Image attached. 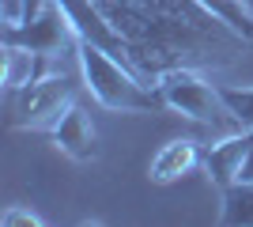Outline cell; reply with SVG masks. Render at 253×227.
Masks as SVG:
<instances>
[{"instance_id": "1", "label": "cell", "mask_w": 253, "mask_h": 227, "mask_svg": "<svg viewBox=\"0 0 253 227\" xmlns=\"http://www.w3.org/2000/svg\"><path fill=\"white\" fill-rule=\"evenodd\" d=\"M128 42V65L155 84L167 68L231 65L246 38L204 0H95Z\"/></svg>"}, {"instance_id": "2", "label": "cell", "mask_w": 253, "mask_h": 227, "mask_svg": "<svg viewBox=\"0 0 253 227\" xmlns=\"http://www.w3.org/2000/svg\"><path fill=\"white\" fill-rule=\"evenodd\" d=\"M76 65H80L87 95L98 106L114 110V114H159V110H167L159 87L148 84L125 57L110 53L102 45L76 38Z\"/></svg>"}, {"instance_id": "3", "label": "cell", "mask_w": 253, "mask_h": 227, "mask_svg": "<svg viewBox=\"0 0 253 227\" xmlns=\"http://www.w3.org/2000/svg\"><path fill=\"white\" fill-rule=\"evenodd\" d=\"M155 87H159V95H163V102H167V110L197 121V125H208V129H219V133L227 129V125H238L231 106L223 102V91L204 80L201 68H193V65L167 68V72L155 80ZM238 129H242V125H238Z\"/></svg>"}, {"instance_id": "4", "label": "cell", "mask_w": 253, "mask_h": 227, "mask_svg": "<svg viewBox=\"0 0 253 227\" xmlns=\"http://www.w3.org/2000/svg\"><path fill=\"white\" fill-rule=\"evenodd\" d=\"M11 118L8 129H53L57 118L76 102V84L61 65L49 68L45 76L31 80L27 87L11 91Z\"/></svg>"}, {"instance_id": "5", "label": "cell", "mask_w": 253, "mask_h": 227, "mask_svg": "<svg viewBox=\"0 0 253 227\" xmlns=\"http://www.w3.org/2000/svg\"><path fill=\"white\" fill-rule=\"evenodd\" d=\"M4 42H19V45H31L34 53H45V57H57L61 61V49L64 45H76V31L64 8L57 0H45V8L38 15L23 23V27H11L4 31Z\"/></svg>"}, {"instance_id": "6", "label": "cell", "mask_w": 253, "mask_h": 227, "mask_svg": "<svg viewBox=\"0 0 253 227\" xmlns=\"http://www.w3.org/2000/svg\"><path fill=\"white\" fill-rule=\"evenodd\" d=\"M253 148V129H234V133H223L219 140L204 144L201 151V167L208 174V182L215 189H231L234 182H242V167H246V155Z\"/></svg>"}, {"instance_id": "7", "label": "cell", "mask_w": 253, "mask_h": 227, "mask_svg": "<svg viewBox=\"0 0 253 227\" xmlns=\"http://www.w3.org/2000/svg\"><path fill=\"white\" fill-rule=\"evenodd\" d=\"M57 4L64 8L76 38H87V42H95V45H102V49H110V53L128 61V42L121 38V31L114 23L106 19V11L98 8L95 0H57Z\"/></svg>"}, {"instance_id": "8", "label": "cell", "mask_w": 253, "mask_h": 227, "mask_svg": "<svg viewBox=\"0 0 253 227\" xmlns=\"http://www.w3.org/2000/svg\"><path fill=\"white\" fill-rule=\"evenodd\" d=\"M49 133H53V148L61 155H68L72 163L98 159V133H95V125H91V118H87V110L80 102H72L64 110Z\"/></svg>"}, {"instance_id": "9", "label": "cell", "mask_w": 253, "mask_h": 227, "mask_svg": "<svg viewBox=\"0 0 253 227\" xmlns=\"http://www.w3.org/2000/svg\"><path fill=\"white\" fill-rule=\"evenodd\" d=\"M201 151L204 148L197 140H189V136H174V140H167L163 148L155 151V159H151V167H148V178L155 185L178 182V178H185L193 167H201Z\"/></svg>"}, {"instance_id": "10", "label": "cell", "mask_w": 253, "mask_h": 227, "mask_svg": "<svg viewBox=\"0 0 253 227\" xmlns=\"http://www.w3.org/2000/svg\"><path fill=\"white\" fill-rule=\"evenodd\" d=\"M49 68H57V57L34 53L31 45H19V42H4V91L8 95L27 87L38 76H45Z\"/></svg>"}, {"instance_id": "11", "label": "cell", "mask_w": 253, "mask_h": 227, "mask_svg": "<svg viewBox=\"0 0 253 227\" xmlns=\"http://www.w3.org/2000/svg\"><path fill=\"white\" fill-rule=\"evenodd\" d=\"M219 224H227V227H253V182H234L231 189H223Z\"/></svg>"}, {"instance_id": "12", "label": "cell", "mask_w": 253, "mask_h": 227, "mask_svg": "<svg viewBox=\"0 0 253 227\" xmlns=\"http://www.w3.org/2000/svg\"><path fill=\"white\" fill-rule=\"evenodd\" d=\"M219 91H223V102L231 106L234 121L242 129H253V84H227Z\"/></svg>"}, {"instance_id": "13", "label": "cell", "mask_w": 253, "mask_h": 227, "mask_svg": "<svg viewBox=\"0 0 253 227\" xmlns=\"http://www.w3.org/2000/svg\"><path fill=\"white\" fill-rule=\"evenodd\" d=\"M204 4H208V8H215V11L223 15V19H231L234 27H238V31H242L246 38L253 42V15L238 8V0H204Z\"/></svg>"}, {"instance_id": "14", "label": "cell", "mask_w": 253, "mask_h": 227, "mask_svg": "<svg viewBox=\"0 0 253 227\" xmlns=\"http://www.w3.org/2000/svg\"><path fill=\"white\" fill-rule=\"evenodd\" d=\"M31 15H34V4H31V0H0V19H4V31L23 27Z\"/></svg>"}, {"instance_id": "15", "label": "cell", "mask_w": 253, "mask_h": 227, "mask_svg": "<svg viewBox=\"0 0 253 227\" xmlns=\"http://www.w3.org/2000/svg\"><path fill=\"white\" fill-rule=\"evenodd\" d=\"M0 224L4 227H45V220L38 212H31V208H23V205H11V208H4Z\"/></svg>"}, {"instance_id": "16", "label": "cell", "mask_w": 253, "mask_h": 227, "mask_svg": "<svg viewBox=\"0 0 253 227\" xmlns=\"http://www.w3.org/2000/svg\"><path fill=\"white\" fill-rule=\"evenodd\" d=\"M242 182H253V148L246 155V167H242Z\"/></svg>"}, {"instance_id": "17", "label": "cell", "mask_w": 253, "mask_h": 227, "mask_svg": "<svg viewBox=\"0 0 253 227\" xmlns=\"http://www.w3.org/2000/svg\"><path fill=\"white\" fill-rule=\"evenodd\" d=\"M238 8H242V11H250V15H253V0H238Z\"/></svg>"}]
</instances>
